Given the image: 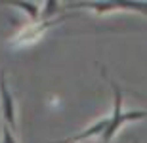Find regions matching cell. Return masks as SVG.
Listing matches in <instances>:
<instances>
[{
	"label": "cell",
	"instance_id": "6da1fadb",
	"mask_svg": "<svg viewBox=\"0 0 147 143\" xmlns=\"http://www.w3.org/2000/svg\"><path fill=\"white\" fill-rule=\"evenodd\" d=\"M111 88H113V113L107 118V128L105 132L101 134V143H111V139L115 138V134L119 132L120 128L124 126L126 122L132 120H142L147 118V111H130V113H124L122 111V90L115 80H111Z\"/></svg>",
	"mask_w": 147,
	"mask_h": 143
},
{
	"label": "cell",
	"instance_id": "7a4b0ae2",
	"mask_svg": "<svg viewBox=\"0 0 147 143\" xmlns=\"http://www.w3.org/2000/svg\"><path fill=\"white\" fill-rule=\"evenodd\" d=\"M73 6H76V8H92L98 13L126 8V10H136V11H142L143 15H147V2H76Z\"/></svg>",
	"mask_w": 147,
	"mask_h": 143
},
{
	"label": "cell",
	"instance_id": "3957f363",
	"mask_svg": "<svg viewBox=\"0 0 147 143\" xmlns=\"http://www.w3.org/2000/svg\"><path fill=\"white\" fill-rule=\"evenodd\" d=\"M0 101H2V116L4 124L10 128H16V105L10 90L6 86V71H0Z\"/></svg>",
	"mask_w": 147,
	"mask_h": 143
},
{
	"label": "cell",
	"instance_id": "277c9868",
	"mask_svg": "<svg viewBox=\"0 0 147 143\" xmlns=\"http://www.w3.org/2000/svg\"><path fill=\"white\" fill-rule=\"evenodd\" d=\"M105 128H107V118H101V120L94 122L90 128H86V130H82L80 134H75V136H71V138H65V139H59V141H54V143H78L82 141V139L86 138H92V136H101V134L105 132Z\"/></svg>",
	"mask_w": 147,
	"mask_h": 143
},
{
	"label": "cell",
	"instance_id": "5b68a950",
	"mask_svg": "<svg viewBox=\"0 0 147 143\" xmlns=\"http://www.w3.org/2000/svg\"><path fill=\"white\" fill-rule=\"evenodd\" d=\"M13 6H17V8H23V10H25L29 15H31V19H38V4H29V2H16Z\"/></svg>",
	"mask_w": 147,
	"mask_h": 143
},
{
	"label": "cell",
	"instance_id": "8992f818",
	"mask_svg": "<svg viewBox=\"0 0 147 143\" xmlns=\"http://www.w3.org/2000/svg\"><path fill=\"white\" fill-rule=\"evenodd\" d=\"M2 143H17L13 134H11V128L6 126V124L2 126Z\"/></svg>",
	"mask_w": 147,
	"mask_h": 143
},
{
	"label": "cell",
	"instance_id": "52a82bcc",
	"mask_svg": "<svg viewBox=\"0 0 147 143\" xmlns=\"http://www.w3.org/2000/svg\"><path fill=\"white\" fill-rule=\"evenodd\" d=\"M134 143H138V141H134Z\"/></svg>",
	"mask_w": 147,
	"mask_h": 143
}]
</instances>
